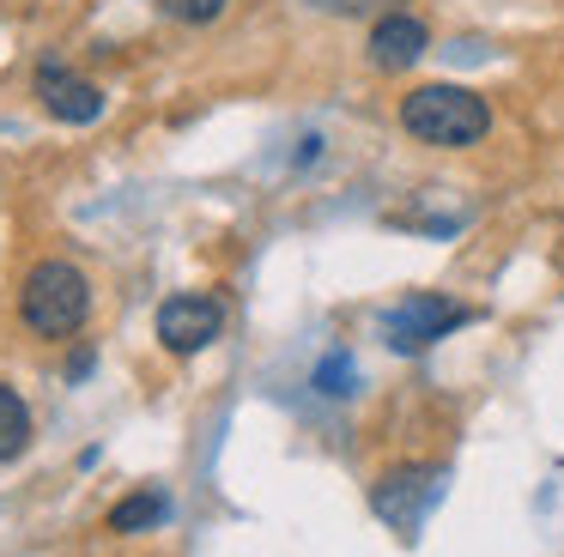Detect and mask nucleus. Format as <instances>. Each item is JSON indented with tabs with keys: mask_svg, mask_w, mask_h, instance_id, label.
Returning <instances> with one entry per match:
<instances>
[{
	"mask_svg": "<svg viewBox=\"0 0 564 557\" xmlns=\"http://www.w3.org/2000/svg\"><path fill=\"white\" fill-rule=\"evenodd\" d=\"M401 128L425 145H474V140H486L491 109L467 85H419L401 103Z\"/></svg>",
	"mask_w": 564,
	"mask_h": 557,
	"instance_id": "obj_1",
	"label": "nucleus"
},
{
	"mask_svg": "<svg viewBox=\"0 0 564 557\" xmlns=\"http://www.w3.org/2000/svg\"><path fill=\"white\" fill-rule=\"evenodd\" d=\"M86 309H91V285H86V273H79V266H67V261H37V266L25 273L19 315H25L31 334L67 339V334H79Z\"/></svg>",
	"mask_w": 564,
	"mask_h": 557,
	"instance_id": "obj_2",
	"label": "nucleus"
},
{
	"mask_svg": "<svg viewBox=\"0 0 564 557\" xmlns=\"http://www.w3.org/2000/svg\"><path fill=\"white\" fill-rule=\"evenodd\" d=\"M443 491H449V472H443V467H394V472H382V479H377L370 509H377L401 539H419V527H425L431 509L443 503Z\"/></svg>",
	"mask_w": 564,
	"mask_h": 557,
	"instance_id": "obj_3",
	"label": "nucleus"
},
{
	"mask_svg": "<svg viewBox=\"0 0 564 557\" xmlns=\"http://www.w3.org/2000/svg\"><path fill=\"white\" fill-rule=\"evenodd\" d=\"M462 321H467L462 303L437 297V291H413V297H401L389 315H382V339H389L394 351H425L431 339H443Z\"/></svg>",
	"mask_w": 564,
	"mask_h": 557,
	"instance_id": "obj_4",
	"label": "nucleus"
},
{
	"mask_svg": "<svg viewBox=\"0 0 564 557\" xmlns=\"http://www.w3.org/2000/svg\"><path fill=\"white\" fill-rule=\"evenodd\" d=\"M225 327V303L219 297H200V291H183V297H171L159 309V339L176 351V358H188V351L213 346Z\"/></svg>",
	"mask_w": 564,
	"mask_h": 557,
	"instance_id": "obj_5",
	"label": "nucleus"
},
{
	"mask_svg": "<svg viewBox=\"0 0 564 557\" xmlns=\"http://www.w3.org/2000/svg\"><path fill=\"white\" fill-rule=\"evenodd\" d=\"M37 103L50 109L55 121H74V128H86V121L104 116L98 85H86L79 73H67L62 61H43V67H37Z\"/></svg>",
	"mask_w": 564,
	"mask_h": 557,
	"instance_id": "obj_6",
	"label": "nucleus"
},
{
	"mask_svg": "<svg viewBox=\"0 0 564 557\" xmlns=\"http://www.w3.org/2000/svg\"><path fill=\"white\" fill-rule=\"evenodd\" d=\"M431 48V31L413 19V12H389V19L370 31V61H377L382 73H401V67H413L419 55Z\"/></svg>",
	"mask_w": 564,
	"mask_h": 557,
	"instance_id": "obj_7",
	"label": "nucleus"
},
{
	"mask_svg": "<svg viewBox=\"0 0 564 557\" xmlns=\"http://www.w3.org/2000/svg\"><path fill=\"white\" fill-rule=\"evenodd\" d=\"M164 515H171V503H164L159 491H134L110 509V533H147V527H159Z\"/></svg>",
	"mask_w": 564,
	"mask_h": 557,
	"instance_id": "obj_8",
	"label": "nucleus"
},
{
	"mask_svg": "<svg viewBox=\"0 0 564 557\" xmlns=\"http://www.w3.org/2000/svg\"><path fill=\"white\" fill-rule=\"evenodd\" d=\"M31 448V412L13 387L0 382V460H19Z\"/></svg>",
	"mask_w": 564,
	"mask_h": 557,
	"instance_id": "obj_9",
	"label": "nucleus"
},
{
	"mask_svg": "<svg viewBox=\"0 0 564 557\" xmlns=\"http://www.w3.org/2000/svg\"><path fill=\"white\" fill-rule=\"evenodd\" d=\"M352 382H358V370H352V358H346V351L322 358V370H316V387H322V394H352Z\"/></svg>",
	"mask_w": 564,
	"mask_h": 557,
	"instance_id": "obj_10",
	"label": "nucleus"
},
{
	"mask_svg": "<svg viewBox=\"0 0 564 557\" xmlns=\"http://www.w3.org/2000/svg\"><path fill=\"white\" fill-rule=\"evenodd\" d=\"M159 12L176 24H213L225 12V0H159Z\"/></svg>",
	"mask_w": 564,
	"mask_h": 557,
	"instance_id": "obj_11",
	"label": "nucleus"
}]
</instances>
